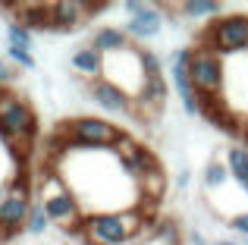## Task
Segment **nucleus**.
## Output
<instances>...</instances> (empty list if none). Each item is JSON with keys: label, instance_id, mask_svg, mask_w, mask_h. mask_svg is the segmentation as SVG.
<instances>
[{"label": "nucleus", "instance_id": "obj_1", "mask_svg": "<svg viewBox=\"0 0 248 245\" xmlns=\"http://www.w3.org/2000/svg\"><path fill=\"white\" fill-rule=\"evenodd\" d=\"M145 208H123V211H91L85 214L76 233L85 245H126L145 233Z\"/></svg>", "mask_w": 248, "mask_h": 245}, {"label": "nucleus", "instance_id": "obj_2", "mask_svg": "<svg viewBox=\"0 0 248 245\" xmlns=\"http://www.w3.org/2000/svg\"><path fill=\"white\" fill-rule=\"evenodd\" d=\"M38 201H41V208H44L50 223H57L63 230H73V233L82 227L85 204L79 201V195L69 189V183L57 170H47L38 179Z\"/></svg>", "mask_w": 248, "mask_h": 245}, {"label": "nucleus", "instance_id": "obj_3", "mask_svg": "<svg viewBox=\"0 0 248 245\" xmlns=\"http://www.w3.org/2000/svg\"><path fill=\"white\" fill-rule=\"evenodd\" d=\"M120 135L123 132L113 122L101 117H76L60 126L63 148H73V151H110L120 141Z\"/></svg>", "mask_w": 248, "mask_h": 245}, {"label": "nucleus", "instance_id": "obj_4", "mask_svg": "<svg viewBox=\"0 0 248 245\" xmlns=\"http://www.w3.org/2000/svg\"><path fill=\"white\" fill-rule=\"evenodd\" d=\"M38 132V117L25 98L13 92H0V138L13 148H25Z\"/></svg>", "mask_w": 248, "mask_h": 245}, {"label": "nucleus", "instance_id": "obj_5", "mask_svg": "<svg viewBox=\"0 0 248 245\" xmlns=\"http://www.w3.org/2000/svg\"><path fill=\"white\" fill-rule=\"evenodd\" d=\"M195 47H207L220 57L248 50V16L245 13H232V16L211 19V25L198 35Z\"/></svg>", "mask_w": 248, "mask_h": 245}, {"label": "nucleus", "instance_id": "obj_6", "mask_svg": "<svg viewBox=\"0 0 248 245\" xmlns=\"http://www.w3.org/2000/svg\"><path fill=\"white\" fill-rule=\"evenodd\" d=\"M29 208H31V189L29 179L16 176L3 192H0V223L6 230V239L25 230V220H29Z\"/></svg>", "mask_w": 248, "mask_h": 245}, {"label": "nucleus", "instance_id": "obj_7", "mask_svg": "<svg viewBox=\"0 0 248 245\" xmlns=\"http://www.w3.org/2000/svg\"><path fill=\"white\" fill-rule=\"evenodd\" d=\"M188 73H192V85L198 94H223L226 66H223V57L220 54H214L207 47H192Z\"/></svg>", "mask_w": 248, "mask_h": 245}, {"label": "nucleus", "instance_id": "obj_8", "mask_svg": "<svg viewBox=\"0 0 248 245\" xmlns=\"http://www.w3.org/2000/svg\"><path fill=\"white\" fill-rule=\"evenodd\" d=\"M188 60H192V50L176 47L173 54H170V79H173V88L182 101V110H186L188 117H198V92H195V85H192Z\"/></svg>", "mask_w": 248, "mask_h": 245}, {"label": "nucleus", "instance_id": "obj_9", "mask_svg": "<svg viewBox=\"0 0 248 245\" xmlns=\"http://www.w3.org/2000/svg\"><path fill=\"white\" fill-rule=\"evenodd\" d=\"M164 25H167V13H164V6H157V3H145L139 13H132V16L126 19V35H129V41H151V38H157L160 31H164Z\"/></svg>", "mask_w": 248, "mask_h": 245}, {"label": "nucleus", "instance_id": "obj_10", "mask_svg": "<svg viewBox=\"0 0 248 245\" xmlns=\"http://www.w3.org/2000/svg\"><path fill=\"white\" fill-rule=\"evenodd\" d=\"M101 3H79V0H60L50 3V31H73L82 22H88L94 13H101Z\"/></svg>", "mask_w": 248, "mask_h": 245}, {"label": "nucleus", "instance_id": "obj_11", "mask_svg": "<svg viewBox=\"0 0 248 245\" xmlns=\"http://www.w3.org/2000/svg\"><path fill=\"white\" fill-rule=\"evenodd\" d=\"M88 94H91V101L107 113H132V98L107 79L88 82Z\"/></svg>", "mask_w": 248, "mask_h": 245}, {"label": "nucleus", "instance_id": "obj_12", "mask_svg": "<svg viewBox=\"0 0 248 245\" xmlns=\"http://www.w3.org/2000/svg\"><path fill=\"white\" fill-rule=\"evenodd\" d=\"M91 47H94L101 57H113V54L129 50V47H132V41H129V35H126L123 29L107 25V29H97V31H94V38H91Z\"/></svg>", "mask_w": 248, "mask_h": 245}, {"label": "nucleus", "instance_id": "obj_13", "mask_svg": "<svg viewBox=\"0 0 248 245\" xmlns=\"http://www.w3.org/2000/svg\"><path fill=\"white\" fill-rule=\"evenodd\" d=\"M73 69L82 76V79H88V82H97V79H104V57L97 54L94 47H79L73 54Z\"/></svg>", "mask_w": 248, "mask_h": 245}, {"label": "nucleus", "instance_id": "obj_14", "mask_svg": "<svg viewBox=\"0 0 248 245\" xmlns=\"http://www.w3.org/2000/svg\"><path fill=\"white\" fill-rule=\"evenodd\" d=\"M10 10L19 13L16 22L25 25L29 31H35V29H47L50 31V3H13Z\"/></svg>", "mask_w": 248, "mask_h": 245}, {"label": "nucleus", "instance_id": "obj_15", "mask_svg": "<svg viewBox=\"0 0 248 245\" xmlns=\"http://www.w3.org/2000/svg\"><path fill=\"white\" fill-rule=\"evenodd\" d=\"M176 10L186 19H211L223 13V3H217V0H186V3H176Z\"/></svg>", "mask_w": 248, "mask_h": 245}, {"label": "nucleus", "instance_id": "obj_16", "mask_svg": "<svg viewBox=\"0 0 248 245\" xmlns=\"http://www.w3.org/2000/svg\"><path fill=\"white\" fill-rule=\"evenodd\" d=\"M226 167H230V176L236 179V183L248 179V148L232 145L230 151H226Z\"/></svg>", "mask_w": 248, "mask_h": 245}, {"label": "nucleus", "instance_id": "obj_17", "mask_svg": "<svg viewBox=\"0 0 248 245\" xmlns=\"http://www.w3.org/2000/svg\"><path fill=\"white\" fill-rule=\"evenodd\" d=\"M164 185H167V176L160 167H154V170H148L145 176L139 179V189L145 192V198H160L164 195Z\"/></svg>", "mask_w": 248, "mask_h": 245}, {"label": "nucleus", "instance_id": "obj_18", "mask_svg": "<svg viewBox=\"0 0 248 245\" xmlns=\"http://www.w3.org/2000/svg\"><path fill=\"white\" fill-rule=\"evenodd\" d=\"M6 47H19V50H31V31L25 25H19L16 19L6 22Z\"/></svg>", "mask_w": 248, "mask_h": 245}, {"label": "nucleus", "instance_id": "obj_19", "mask_svg": "<svg viewBox=\"0 0 248 245\" xmlns=\"http://www.w3.org/2000/svg\"><path fill=\"white\" fill-rule=\"evenodd\" d=\"M47 227H50V220H47V214H44L41 201H31V208H29V220H25V233H31V236H44V233H47Z\"/></svg>", "mask_w": 248, "mask_h": 245}, {"label": "nucleus", "instance_id": "obj_20", "mask_svg": "<svg viewBox=\"0 0 248 245\" xmlns=\"http://www.w3.org/2000/svg\"><path fill=\"white\" fill-rule=\"evenodd\" d=\"M230 167L226 164H220V160H211L207 164V170H204V185L207 189H220V185H226L230 183Z\"/></svg>", "mask_w": 248, "mask_h": 245}, {"label": "nucleus", "instance_id": "obj_21", "mask_svg": "<svg viewBox=\"0 0 248 245\" xmlns=\"http://www.w3.org/2000/svg\"><path fill=\"white\" fill-rule=\"evenodd\" d=\"M6 60L16 63L22 69H35V54L31 50H19V47H6Z\"/></svg>", "mask_w": 248, "mask_h": 245}, {"label": "nucleus", "instance_id": "obj_22", "mask_svg": "<svg viewBox=\"0 0 248 245\" xmlns=\"http://www.w3.org/2000/svg\"><path fill=\"white\" fill-rule=\"evenodd\" d=\"M230 230H232V233H239V236H245V242H248V211H245V214L230 217Z\"/></svg>", "mask_w": 248, "mask_h": 245}, {"label": "nucleus", "instance_id": "obj_23", "mask_svg": "<svg viewBox=\"0 0 248 245\" xmlns=\"http://www.w3.org/2000/svg\"><path fill=\"white\" fill-rule=\"evenodd\" d=\"M13 79H16V69H13L6 60H0V85H10Z\"/></svg>", "mask_w": 248, "mask_h": 245}, {"label": "nucleus", "instance_id": "obj_24", "mask_svg": "<svg viewBox=\"0 0 248 245\" xmlns=\"http://www.w3.org/2000/svg\"><path fill=\"white\" fill-rule=\"evenodd\" d=\"M141 6H145V3H141V0H126V3H123V10H126L129 16H132V13H139Z\"/></svg>", "mask_w": 248, "mask_h": 245}, {"label": "nucleus", "instance_id": "obj_25", "mask_svg": "<svg viewBox=\"0 0 248 245\" xmlns=\"http://www.w3.org/2000/svg\"><path fill=\"white\" fill-rule=\"evenodd\" d=\"M188 242H192V245H207V239L198 233V230H192V233H188Z\"/></svg>", "mask_w": 248, "mask_h": 245}, {"label": "nucleus", "instance_id": "obj_26", "mask_svg": "<svg viewBox=\"0 0 248 245\" xmlns=\"http://www.w3.org/2000/svg\"><path fill=\"white\" fill-rule=\"evenodd\" d=\"M176 185H179V189H186V185H188V173H186V170L179 173V179H176Z\"/></svg>", "mask_w": 248, "mask_h": 245}, {"label": "nucleus", "instance_id": "obj_27", "mask_svg": "<svg viewBox=\"0 0 248 245\" xmlns=\"http://www.w3.org/2000/svg\"><path fill=\"white\" fill-rule=\"evenodd\" d=\"M6 242V230H3V223H0V245Z\"/></svg>", "mask_w": 248, "mask_h": 245}, {"label": "nucleus", "instance_id": "obj_28", "mask_svg": "<svg viewBox=\"0 0 248 245\" xmlns=\"http://www.w3.org/2000/svg\"><path fill=\"white\" fill-rule=\"evenodd\" d=\"M211 245H236L232 239H220V242H211Z\"/></svg>", "mask_w": 248, "mask_h": 245}, {"label": "nucleus", "instance_id": "obj_29", "mask_svg": "<svg viewBox=\"0 0 248 245\" xmlns=\"http://www.w3.org/2000/svg\"><path fill=\"white\" fill-rule=\"evenodd\" d=\"M239 189H242V192H248V179H242V183H239Z\"/></svg>", "mask_w": 248, "mask_h": 245}, {"label": "nucleus", "instance_id": "obj_30", "mask_svg": "<svg viewBox=\"0 0 248 245\" xmlns=\"http://www.w3.org/2000/svg\"><path fill=\"white\" fill-rule=\"evenodd\" d=\"M3 245H6V242H3Z\"/></svg>", "mask_w": 248, "mask_h": 245}]
</instances>
